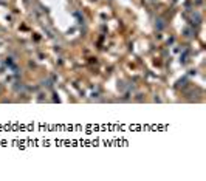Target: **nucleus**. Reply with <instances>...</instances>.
Masks as SVG:
<instances>
[{"instance_id":"obj_1","label":"nucleus","mask_w":206,"mask_h":181,"mask_svg":"<svg viewBox=\"0 0 206 181\" xmlns=\"http://www.w3.org/2000/svg\"><path fill=\"white\" fill-rule=\"evenodd\" d=\"M0 92H2V88H0Z\"/></svg>"}]
</instances>
